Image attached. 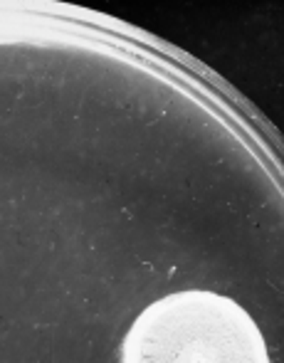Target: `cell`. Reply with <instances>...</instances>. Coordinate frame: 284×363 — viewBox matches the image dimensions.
Wrapping results in <instances>:
<instances>
[{
    "label": "cell",
    "mask_w": 284,
    "mask_h": 363,
    "mask_svg": "<svg viewBox=\"0 0 284 363\" xmlns=\"http://www.w3.org/2000/svg\"><path fill=\"white\" fill-rule=\"evenodd\" d=\"M121 363H270L252 316L215 291H176L131 324Z\"/></svg>",
    "instance_id": "1"
}]
</instances>
